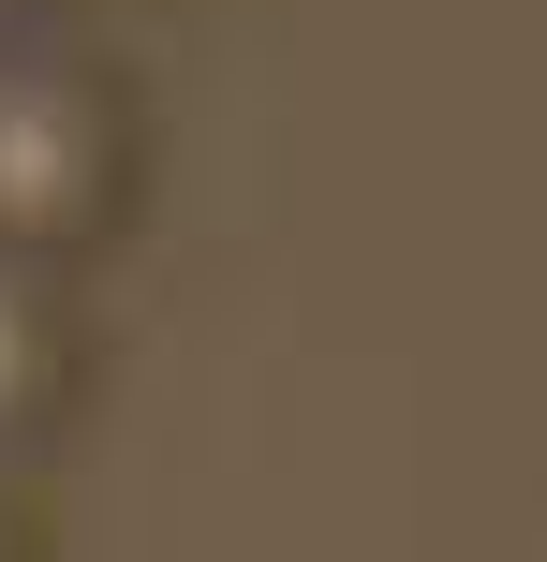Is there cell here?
<instances>
[{"label":"cell","mask_w":547,"mask_h":562,"mask_svg":"<svg viewBox=\"0 0 547 562\" xmlns=\"http://www.w3.org/2000/svg\"><path fill=\"white\" fill-rule=\"evenodd\" d=\"M89 164H75V104H45V89H0V237L30 223H75Z\"/></svg>","instance_id":"6da1fadb"},{"label":"cell","mask_w":547,"mask_h":562,"mask_svg":"<svg viewBox=\"0 0 547 562\" xmlns=\"http://www.w3.org/2000/svg\"><path fill=\"white\" fill-rule=\"evenodd\" d=\"M30 385H45V340H30V311L0 296V415H30Z\"/></svg>","instance_id":"7a4b0ae2"}]
</instances>
